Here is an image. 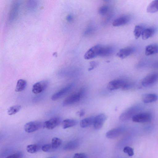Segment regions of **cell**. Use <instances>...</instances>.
Wrapping results in <instances>:
<instances>
[{
    "label": "cell",
    "instance_id": "277c9868",
    "mask_svg": "<svg viewBox=\"0 0 158 158\" xmlns=\"http://www.w3.org/2000/svg\"><path fill=\"white\" fill-rule=\"evenodd\" d=\"M152 118L151 114L149 112H140L135 115L132 119L133 121L138 123H144L149 122Z\"/></svg>",
    "mask_w": 158,
    "mask_h": 158
},
{
    "label": "cell",
    "instance_id": "83f0119b",
    "mask_svg": "<svg viewBox=\"0 0 158 158\" xmlns=\"http://www.w3.org/2000/svg\"><path fill=\"white\" fill-rule=\"evenodd\" d=\"M38 149V146L36 144L28 145L26 147L27 151L31 153H35L37 151Z\"/></svg>",
    "mask_w": 158,
    "mask_h": 158
},
{
    "label": "cell",
    "instance_id": "6da1fadb",
    "mask_svg": "<svg viewBox=\"0 0 158 158\" xmlns=\"http://www.w3.org/2000/svg\"><path fill=\"white\" fill-rule=\"evenodd\" d=\"M142 106L137 104L129 108L121 114L119 116V119L122 121H124L132 118L133 117L141 110Z\"/></svg>",
    "mask_w": 158,
    "mask_h": 158
},
{
    "label": "cell",
    "instance_id": "ba28073f",
    "mask_svg": "<svg viewBox=\"0 0 158 158\" xmlns=\"http://www.w3.org/2000/svg\"><path fill=\"white\" fill-rule=\"evenodd\" d=\"M101 47V45L98 44L90 48L85 53L84 58L86 60H89L98 56Z\"/></svg>",
    "mask_w": 158,
    "mask_h": 158
},
{
    "label": "cell",
    "instance_id": "7402d4cb",
    "mask_svg": "<svg viewBox=\"0 0 158 158\" xmlns=\"http://www.w3.org/2000/svg\"><path fill=\"white\" fill-rule=\"evenodd\" d=\"M19 6V2H16L13 4L10 14L9 20L10 21H12L16 16L18 13Z\"/></svg>",
    "mask_w": 158,
    "mask_h": 158
},
{
    "label": "cell",
    "instance_id": "4dcf8cb0",
    "mask_svg": "<svg viewBox=\"0 0 158 158\" xmlns=\"http://www.w3.org/2000/svg\"><path fill=\"white\" fill-rule=\"evenodd\" d=\"M35 1H31L29 2L28 3V8L30 10H35L37 7V3Z\"/></svg>",
    "mask_w": 158,
    "mask_h": 158
},
{
    "label": "cell",
    "instance_id": "1f68e13d",
    "mask_svg": "<svg viewBox=\"0 0 158 158\" xmlns=\"http://www.w3.org/2000/svg\"><path fill=\"white\" fill-rule=\"evenodd\" d=\"M42 150L45 152H49L53 150L51 143L44 145L42 147Z\"/></svg>",
    "mask_w": 158,
    "mask_h": 158
},
{
    "label": "cell",
    "instance_id": "9c48e42d",
    "mask_svg": "<svg viewBox=\"0 0 158 158\" xmlns=\"http://www.w3.org/2000/svg\"><path fill=\"white\" fill-rule=\"evenodd\" d=\"M73 86L74 84L73 83L68 84L53 94L52 97V99L56 101L60 98L70 91Z\"/></svg>",
    "mask_w": 158,
    "mask_h": 158
},
{
    "label": "cell",
    "instance_id": "5b68a950",
    "mask_svg": "<svg viewBox=\"0 0 158 158\" xmlns=\"http://www.w3.org/2000/svg\"><path fill=\"white\" fill-rule=\"evenodd\" d=\"M158 80V73L153 72L146 76L142 80L141 84L143 86L147 87L150 86Z\"/></svg>",
    "mask_w": 158,
    "mask_h": 158
},
{
    "label": "cell",
    "instance_id": "74e56055",
    "mask_svg": "<svg viewBox=\"0 0 158 158\" xmlns=\"http://www.w3.org/2000/svg\"><path fill=\"white\" fill-rule=\"evenodd\" d=\"M85 112L83 110H81L79 113V115L80 116H82L84 115Z\"/></svg>",
    "mask_w": 158,
    "mask_h": 158
},
{
    "label": "cell",
    "instance_id": "cb8c5ba5",
    "mask_svg": "<svg viewBox=\"0 0 158 158\" xmlns=\"http://www.w3.org/2000/svg\"><path fill=\"white\" fill-rule=\"evenodd\" d=\"M27 82L26 80L20 79L17 81L15 88V91L16 92H21L23 90L26 88Z\"/></svg>",
    "mask_w": 158,
    "mask_h": 158
},
{
    "label": "cell",
    "instance_id": "52a82bcc",
    "mask_svg": "<svg viewBox=\"0 0 158 158\" xmlns=\"http://www.w3.org/2000/svg\"><path fill=\"white\" fill-rule=\"evenodd\" d=\"M49 82L47 80L38 82L33 85L32 91L35 94H38L44 91L47 87Z\"/></svg>",
    "mask_w": 158,
    "mask_h": 158
},
{
    "label": "cell",
    "instance_id": "d590c367",
    "mask_svg": "<svg viewBox=\"0 0 158 158\" xmlns=\"http://www.w3.org/2000/svg\"><path fill=\"white\" fill-rule=\"evenodd\" d=\"M93 29L92 28H89L86 30L85 32V34H90L93 31Z\"/></svg>",
    "mask_w": 158,
    "mask_h": 158
},
{
    "label": "cell",
    "instance_id": "2e32d148",
    "mask_svg": "<svg viewBox=\"0 0 158 158\" xmlns=\"http://www.w3.org/2000/svg\"><path fill=\"white\" fill-rule=\"evenodd\" d=\"M114 51L113 47L110 46H102L101 48L99 54V56L105 57L111 54Z\"/></svg>",
    "mask_w": 158,
    "mask_h": 158
},
{
    "label": "cell",
    "instance_id": "7a4b0ae2",
    "mask_svg": "<svg viewBox=\"0 0 158 158\" xmlns=\"http://www.w3.org/2000/svg\"><path fill=\"white\" fill-rule=\"evenodd\" d=\"M131 84L122 79H116L110 81L107 85V88L110 90H116L119 88L127 89L131 87Z\"/></svg>",
    "mask_w": 158,
    "mask_h": 158
},
{
    "label": "cell",
    "instance_id": "f35d334b",
    "mask_svg": "<svg viewBox=\"0 0 158 158\" xmlns=\"http://www.w3.org/2000/svg\"><path fill=\"white\" fill-rule=\"evenodd\" d=\"M47 158H55V157H48Z\"/></svg>",
    "mask_w": 158,
    "mask_h": 158
},
{
    "label": "cell",
    "instance_id": "3957f363",
    "mask_svg": "<svg viewBox=\"0 0 158 158\" xmlns=\"http://www.w3.org/2000/svg\"><path fill=\"white\" fill-rule=\"evenodd\" d=\"M84 90H81L77 93L72 94L66 98L63 101L62 106H66L71 105L79 101L84 94Z\"/></svg>",
    "mask_w": 158,
    "mask_h": 158
},
{
    "label": "cell",
    "instance_id": "f1b7e54d",
    "mask_svg": "<svg viewBox=\"0 0 158 158\" xmlns=\"http://www.w3.org/2000/svg\"><path fill=\"white\" fill-rule=\"evenodd\" d=\"M109 8L108 6L104 5L101 6L98 10V13L101 15H104L107 14Z\"/></svg>",
    "mask_w": 158,
    "mask_h": 158
},
{
    "label": "cell",
    "instance_id": "484cf974",
    "mask_svg": "<svg viewBox=\"0 0 158 158\" xmlns=\"http://www.w3.org/2000/svg\"><path fill=\"white\" fill-rule=\"evenodd\" d=\"M144 29L143 27L140 25H137L135 26L134 34L135 39H138L141 35Z\"/></svg>",
    "mask_w": 158,
    "mask_h": 158
},
{
    "label": "cell",
    "instance_id": "836d02e7",
    "mask_svg": "<svg viewBox=\"0 0 158 158\" xmlns=\"http://www.w3.org/2000/svg\"><path fill=\"white\" fill-rule=\"evenodd\" d=\"M73 158H87V156L84 153H77L74 154Z\"/></svg>",
    "mask_w": 158,
    "mask_h": 158
},
{
    "label": "cell",
    "instance_id": "4316f807",
    "mask_svg": "<svg viewBox=\"0 0 158 158\" xmlns=\"http://www.w3.org/2000/svg\"><path fill=\"white\" fill-rule=\"evenodd\" d=\"M21 109V106L19 105H15L10 107L8 109L7 113L9 115L16 114Z\"/></svg>",
    "mask_w": 158,
    "mask_h": 158
},
{
    "label": "cell",
    "instance_id": "f546056e",
    "mask_svg": "<svg viewBox=\"0 0 158 158\" xmlns=\"http://www.w3.org/2000/svg\"><path fill=\"white\" fill-rule=\"evenodd\" d=\"M123 151L124 153L127 154L129 156H132L134 155L133 150L130 147H125L123 148Z\"/></svg>",
    "mask_w": 158,
    "mask_h": 158
},
{
    "label": "cell",
    "instance_id": "e575fe53",
    "mask_svg": "<svg viewBox=\"0 0 158 158\" xmlns=\"http://www.w3.org/2000/svg\"><path fill=\"white\" fill-rule=\"evenodd\" d=\"M90 65L91 67L89 69V70L90 71L93 69L94 68L98 65V62L95 61H91L90 63Z\"/></svg>",
    "mask_w": 158,
    "mask_h": 158
},
{
    "label": "cell",
    "instance_id": "9a60e30c",
    "mask_svg": "<svg viewBox=\"0 0 158 158\" xmlns=\"http://www.w3.org/2000/svg\"><path fill=\"white\" fill-rule=\"evenodd\" d=\"M158 53V44H152L147 45L145 49L146 56L152 55Z\"/></svg>",
    "mask_w": 158,
    "mask_h": 158
},
{
    "label": "cell",
    "instance_id": "30bf717a",
    "mask_svg": "<svg viewBox=\"0 0 158 158\" xmlns=\"http://www.w3.org/2000/svg\"><path fill=\"white\" fill-rule=\"evenodd\" d=\"M61 122L60 118L53 117L45 121L43 123V126L47 129H52L58 126Z\"/></svg>",
    "mask_w": 158,
    "mask_h": 158
},
{
    "label": "cell",
    "instance_id": "d6986e66",
    "mask_svg": "<svg viewBox=\"0 0 158 158\" xmlns=\"http://www.w3.org/2000/svg\"><path fill=\"white\" fill-rule=\"evenodd\" d=\"M94 117L92 116L83 119L80 122V127L82 128H85L91 126L94 124Z\"/></svg>",
    "mask_w": 158,
    "mask_h": 158
},
{
    "label": "cell",
    "instance_id": "5bb4252c",
    "mask_svg": "<svg viewBox=\"0 0 158 158\" xmlns=\"http://www.w3.org/2000/svg\"><path fill=\"white\" fill-rule=\"evenodd\" d=\"M132 47H127L121 49L117 53L116 55L120 58L123 59L131 54L134 51Z\"/></svg>",
    "mask_w": 158,
    "mask_h": 158
},
{
    "label": "cell",
    "instance_id": "7c38bea8",
    "mask_svg": "<svg viewBox=\"0 0 158 158\" xmlns=\"http://www.w3.org/2000/svg\"><path fill=\"white\" fill-rule=\"evenodd\" d=\"M131 17L128 15L120 16L114 20L112 23L114 27H118L126 24L131 20Z\"/></svg>",
    "mask_w": 158,
    "mask_h": 158
},
{
    "label": "cell",
    "instance_id": "d6a6232c",
    "mask_svg": "<svg viewBox=\"0 0 158 158\" xmlns=\"http://www.w3.org/2000/svg\"><path fill=\"white\" fill-rule=\"evenodd\" d=\"M23 154L20 152L10 155L6 158H22Z\"/></svg>",
    "mask_w": 158,
    "mask_h": 158
},
{
    "label": "cell",
    "instance_id": "d4e9b609",
    "mask_svg": "<svg viewBox=\"0 0 158 158\" xmlns=\"http://www.w3.org/2000/svg\"><path fill=\"white\" fill-rule=\"evenodd\" d=\"M61 140L57 137H54L52 140L51 143L52 148L53 150H54L58 148L62 144Z\"/></svg>",
    "mask_w": 158,
    "mask_h": 158
},
{
    "label": "cell",
    "instance_id": "603a6c76",
    "mask_svg": "<svg viewBox=\"0 0 158 158\" xmlns=\"http://www.w3.org/2000/svg\"><path fill=\"white\" fill-rule=\"evenodd\" d=\"M78 123L77 120L71 119H66L62 121V126L63 128L65 129L70 127L76 126Z\"/></svg>",
    "mask_w": 158,
    "mask_h": 158
},
{
    "label": "cell",
    "instance_id": "ac0fdd59",
    "mask_svg": "<svg viewBox=\"0 0 158 158\" xmlns=\"http://www.w3.org/2000/svg\"><path fill=\"white\" fill-rule=\"evenodd\" d=\"M158 99L157 96L153 94H147L142 97V100L145 103H151L156 101Z\"/></svg>",
    "mask_w": 158,
    "mask_h": 158
},
{
    "label": "cell",
    "instance_id": "ffe728a7",
    "mask_svg": "<svg viewBox=\"0 0 158 158\" xmlns=\"http://www.w3.org/2000/svg\"><path fill=\"white\" fill-rule=\"evenodd\" d=\"M79 142L77 140H74L71 141L67 143L64 147V150H70L74 149L79 145Z\"/></svg>",
    "mask_w": 158,
    "mask_h": 158
},
{
    "label": "cell",
    "instance_id": "8992f818",
    "mask_svg": "<svg viewBox=\"0 0 158 158\" xmlns=\"http://www.w3.org/2000/svg\"><path fill=\"white\" fill-rule=\"evenodd\" d=\"M42 126L40 122L37 121H32L26 123L24 126V130L27 133H31L40 129Z\"/></svg>",
    "mask_w": 158,
    "mask_h": 158
},
{
    "label": "cell",
    "instance_id": "44dd1931",
    "mask_svg": "<svg viewBox=\"0 0 158 158\" xmlns=\"http://www.w3.org/2000/svg\"><path fill=\"white\" fill-rule=\"evenodd\" d=\"M147 11L149 13H153L158 11V0L152 1L148 6Z\"/></svg>",
    "mask_w": 158,
    "mask_h": 158
},
{
    "label": "cell",
    "instance_id": "8d00e7d4",
    "mask_svg": "<svg viewBox=\"0 0 158 158\" xmlns=\"http://www.w3.org/2000/svg\"><path fill=\"white\" fill-rule=\"evenodd\" d=\"M73 19V17L72 15H69L67 17V19L69 21H71Z\"/></svg>",
    "mask_w": 158,
    "mask_h": 158
},
{
    "label": "cell",
    "instance_id": "4fadbf2b",
    "mask_svg": "<svg viewBox=\"0 0 158 158\" xmlns=\"http://www.w3.org/2000/svg\"><path fill=\"white\" fill-rule=\"evenodd\" d=\"M122 127H118L112 129L106 134V137L109 139H114L118 137L124 131Z\"/></svg>",
    "mask_w": 158,
    "mask_h": 158
},
{
    "label": "cell",
    "instance_id": "8fae6325",
    "mask_svg": "<svg viewBox=\"0 0 158 158\" xmlns=\"http://www.w3.org/2000/svg\"><path fill=\"white\" fill-rule=\"evenodd\" d=\"M107 118V116L104 114H100L95 117L93 124L94 128L96 130L100 129Z\"/></svg>",
    "mask_w": 158,
    "mask_h": 158
},
{
    "label": "cell",
    "instance_id": "e0dca14e",
    "mask_svg": "<svg viewBox=\"0 0 158 158\" xmlns=\"http://www.w3.org/2000/svg\"><path fill=\"white\" fill-rule=\"evenodd\" d=\"M156 32L154 27H148L144 29L142 33L141 36L143 40H146L152 36Z\"/></svg>",
    "mask_w": 158,
    "mask_h": 158
}]
</instances>
